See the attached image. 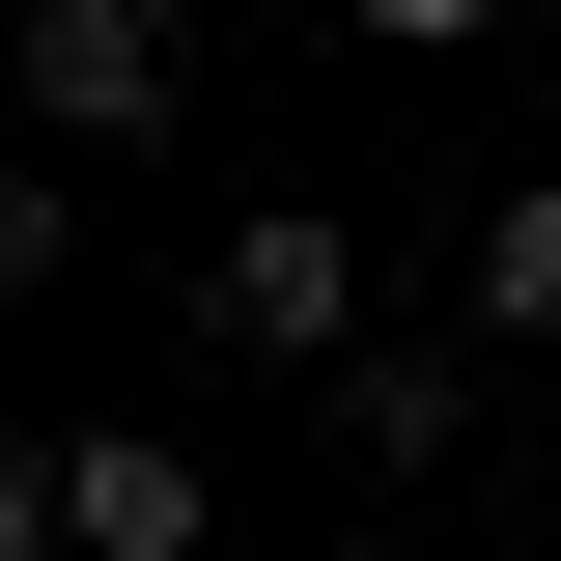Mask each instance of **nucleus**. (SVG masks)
I'll return each instance as SVG.
<instances>
[{"mask_svg":"<svg viewBox=\"0 0 561 561\" xmlns=\"http://www.w3.org/2000/svg\"><path fill=\"white\" fill-rule=\"evenodd\" d=\"M478 337H561V197H478Z\"/></svg>","mask_w":561,"mask_h":561,"instance_id":"nucleus-4","label":"nucleus"},{"mask_svg":"<svg viewBox=\"0 0 561 561\" xmlns=\"http://www.w3.org/2000/svg\"><path fill=\"white\" fill-rule=\"evenodd\" d=\"M0 84H28V0H0Z\"/></svg>","mask_w":561,"mask_h":561,"instance_id":"nucleus-7","label":"nucleus"},{"mask_svg":"<svg viewBox=\"0 0 561 561\" xmlns=\"http://www.w3.org/2000/svg\"><path fill=\"white\" fill-rule=\"evenodd\" d=\"M169 84H197L169 0H28V113H57V140H169Z\"/></svg>","mask_w":561,"mask_h":561,"instance_id":"nucleus-1","label":"nucleus"},{"mask_svg":"<svg viewBox=\"0 0 561 561\" xmlns=\"http://www.w3.org/2000/svg\"><path fill=\"white\" fill-rule=\"evenodd\" d=\"M28 280H57V169H0V309H28Z\"/></svg>","mask_w":561,"mask_h":561,"instance_id":"nucleus-5","label":"nucleus"},{"mask_svg":"<svg viewBox=\"0 0 561 561\" xmlns=\"http://www.w3.org/2000/svg\"><path fill=\"white\" fill-rule=\"evenodd\" d=\"M534 478H561V421H534Z\"/></svg>","mask_w":561,"mask_h":561,"instance_id":"nucleus-8","label":"nucleus"},{"mask_svg":"<svg viewBox=\"0 0 561 561\" xmlns=\"http://www.w3.org/2000/svg\"><path fill=\"white\" fill-rule=\"evenodd\" d=\"M28 534H84V505H57V449H0V561H28Z\"/></svg>","mask_w":561,"mask_h":561,"instance_id":"nucleus-6","label":"nucleus"},{"mask_svg":"<svg viewBox=\"0 0 561 561\" xmlns=\"http://www.w3.org/2000/svg\"><path fill=\"white\" fill-rule=\"evenodd\" d=\"M225 337H253V365H337L365 337V253H337V225H225Z\"/></svg>","mask_w":561,"mask_h":561,"instance_id":"nucleus-2","label":"nucleus"},{"mask_svg":"<svg viewBox=\"0 0 561 561\" xmlns=\"http://www.w3.org/2000/svg\"><path fill=\"white\" fill-rule=\"evenodd\" d=\"M57 505H84V561H197V449H140V421H84Z\"/></svg>","mask_w":561,"mask_h":561,"instance_id":"nucleus-3","label":"nucleus"}]
</instances>
